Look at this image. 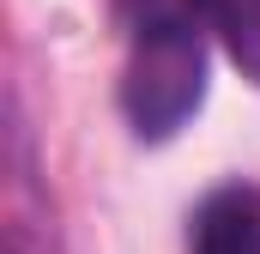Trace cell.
<instances>
[{
  "instance_id": "obj_3",
  "label": "cell",
  "mask_w": 260,
  "mask_h": 254,
  "mask_svg": "<svg viewBox=\"0 0 260 254\" xmlns=\"http://www.w3.org/2000/svg\"><path fill=\"white\" fill-rule=\"evenodd\" d=\"M218 18H224L230 61L260 85V0H224V6H218Z\"/></svg>"
},
{
  "instance_id": "obj_4",
  "label": "cell",
  "mask_w": 260,
  "mask_h": 254,
  "mask_svg": "<svg viewBox=\"0 0 260 254\" xmlns=\"http://www.w3.org/2000/svg\"><path fill=\"white\" fill-rule=\"evenodd\" d=\"M133 12V30H151V24H194L206 6H224V0H121Z\"/></svg>"
},
{
  "instance_id": "obj_1",
  "label": "cell",
  "mask_w": 260,
  "mask_h": 254,
  "mask_svg": "<svg viewBox=\"0 0 260 254\" xmlns=\"http://www.w3.org/2000/svg\"><path fill=\"white\" fill-rule=\"evenodd\" d=\"M206 97V43L194 24L133 30V55L121 67V115L139 139H170Z\"/></svg>"
},
{
  "instance_id": "obj_2",
  "label": "cell",
  "mask_w": 260,
  "mask_h": 254,
  "mask_svg": "<svg viewBox=\"0 0 260 254\" xmlns=\"http://www.w3.org/2000/svg\"><path fill=\"white\" fill-rule=\"evenodd\" d=\"M194 254H260V188H230L206 194L194 212Z\"/></svg>"
}]
</instances>
